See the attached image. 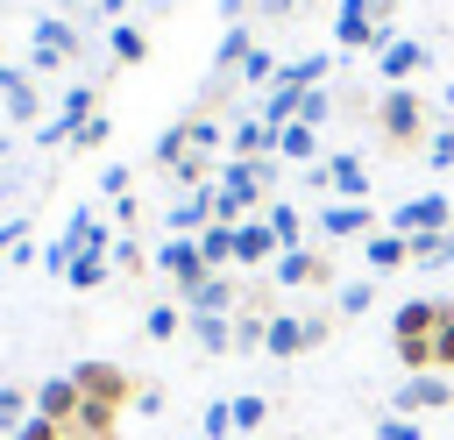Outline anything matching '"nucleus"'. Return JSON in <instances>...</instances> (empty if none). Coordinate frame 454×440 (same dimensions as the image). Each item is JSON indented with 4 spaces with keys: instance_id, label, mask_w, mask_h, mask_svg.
Returning <instances> with one entry per match:
<instances>
[{
    "instance_id": "nucleus-1",
    "label": "nucleus",
    "mask_w": 454,
    "mask_h": 440,
    "mask_svg": "<svg viewBox=\"0 0 454 440\" xmlns=\"http://www.w3.org/2000/svg\"><path fill=\"white\" fill-rule=\"evenodd\" d=\"M376 135L390 142V149H426V92H411V85H383V99H376Z\"/></svg>"
},
{
    "instance_id": "nucleus-2",
    "label": "nucleus",
    "mask_w": 454,
    "mask_h": 440,
    "mask_svg": "<svg viewBox=\"0 0 454 440\" xmlns=\"http://www.w3.org/2000/svg\"><path fill=\"white\" fill-rule=\"evenodd\" d=\"M447 312H454V298H404L390 312V348H433V334L447 326Z\"/></svg>"
},
{
    "instance_id": "nucleus-3",
    "label": "nucleus",
    "mask_w": 454,
    "mask_h": 440,
    "mask_svg": "<svg viewBox=\"0 0 454 440\" xmlns=\"http://www.w3.org/2000/svg\"><path fill=\"white\" fill-rule=\"evenodd\" d=\"M71 383H78V397H85V405H99V412H121V405H135V390H142L121 362H78V369H71Z\"/></svg>"
},
{
    "instance_id": "nucleus-4",
    "label": "nucleus",
    "mask_w": 454,
    "mask_h": 440,
    "mask_svg": "<svg viewBox=\"0 0 454 440\" xmlns=\"http://www.w3.org/2000/svg\"><path fill=\"white\" fill-rule=\"evenodd\" d=\"M333 43H340V50H369V57H383V50L397 43V28L376 21L369 0H340V7H333Z\"/></svg>"
},
{
    "instance_id": "nucleus-5",
    "label": "nucleus",
    "mask_w": 454,
    "mask_h": 440,
    "mask_svg": "<svg viewBox=\"0 0 454 440\" xmlns=\"http://www.w3.org/2000/svg\"><path fill=\"white\" fill-rule=\"evenodd\" d=\"M85 50V35L71 28V21H57V14H35L28 21V71H57V64H71Z\"/></svg>"
},
{
    "instance_id": "nucleus-6",
    "label": "nucleus",
    "mask_w": 454,
    "mask_h": 440,
    "mask_svg": "<svg viewBox=\"0 0 454 440\" xmlns=\"http://www.w3.org/2000/svg\"><path fill=\"white\" fill-rule=\"evenodd\" d=\"M312 227H319L326 241H369V234H376V206H369V199H326V206L312 213Z\"/></svg>"
},
{
    "instance_id": "nucleus-7",
    "label": "nucleus",
    "mask_w": 454,
    "mask_h": 440,
    "mask_svg": "<svg viewBox=\"0 0 454 440\" xmlns=\"http://www.w3.org/2000/svg\"><path fill=\"white\" fill-rule=\"evenodd\" d=\"M92 114H99V92H92V85H71V92H64V106H57V114L35 128V142H43V149H57V142H78V128H85Z\"/></svg>"
},
{
    "instance_id": "nucleus-8",
    "label": "nucleus",
    "mask_w": 454,
    "mask_h": 440,
    "mask_svg": "<svg viewBox=\"0 0 454 440\" xmlns=\"http://www.w3.org/2000/svg\"><path fill=\"white\" fill-rule=\"evenodd\" d=\"M390 227L411 241V234H447L454 227V199L447 192H419V199H404L397 213H390Z\"/></svg>"
},
{
    "instance_id": "nucleus-9",
    "label": "nucleus",
    "mask_w": 454,
    "mask_h": 440,
    "mask_svg": "<svg viewBox=\"0 0 454 440\" xmlns=\"http://www.w3.org/2000/svg\"><path fill=\"white\" fill-rule=\"evenodd\" d=\"M305 177H312V192H333V199H369V170H362V156H326V163H312Z\"/></svg>"
},
{
    "instance_id": "nucleus-10",
    "label": "nucleus",
    "mask_w": 454,
    "mask_h": 440,
    "mask_svg": "<svg viewBox=\"0 0 454 440\" xmlns=\"http://www.w3.org/2000/svg\"><path fill=\"white\" fill-rule=\"evenodd\" d=\"M404 419H419V412H440V405H454V383L440 376V369H419V376H404L397 383V397H390Z\"/></svg>"
},
{
    "instance_id": "nucleus-11",
    "label": "nucleus",
    "mask_w": 454,
    "mask_h": 440,
    "mask_svg": "<svg viewBox=\"0 0 454 440\" xmlns=\"http://www.w3.org/2000/svg\"><path fill=\"white\" fill-rule=\"evenodd\" d=\"M156 270H163V277H177V291H192L199 277H213V270H206V255H199V234H170V241L156 248Z\"/></svg>"
},
{
    "instance_id": "nucleus-12",
    "label": "nucleus",
    "mask_w": 454,
    "mask_h": 440,
    "mask_svg": "<svg viewBox=\"0 0 454 440\" xmlns=\"http://www.w3.org/2000/svg\"><path fill=\"white\" fill-rule=\"evenodd\" d=\"M284 248H277V234H270V220L262 213H248L241 227H234V263L241 270H262V263H277Z\"/></svg>"
},
{
    "instance_id": "nucleus-13",
    "label": "nucleus",
    "mask_w": 454,
    "mask_h": 440,
    "mask_svg": "<svg viewBox=\"0 0 454 440\" xmlns=\"http://www.w3.org/2000/svg\"><path fill=\"white\" fill-rule=\"evenodd\" d=\"M270 277L277 284H333V263H326V248H284L270 263Z\"/></svg>"
},
{
    "instance_id": "nucleus-14",
    "label": "nucleus",
    "mask_w": 454,
    "mask_h": 440,
    "mask_svg": "<svg viewBox=\"0 0 454 440\" xmlns=\"http://www.w3.org/2000/svg\"><path fill=\"white\" fill-rule=\"evenodd\" d=\"M241 291H248V284H241L234 270H213V277H199V284L184 291V305H192V312H234Z\"/></svg>"
},
{
    "instance_id": "nucleus-15",
    "label": "nucleus",
    "mask_w": 454,
    "mask_h": 440,
    "mask_svg": "<svg viewBox=\"0 0 454 440\" xmlns=\"http://www.w3.org/2000/svg\"><path fill=\"white\" fill-rule=\"evenodd\" d=\"M305 348H312V334H305V312H270V326H262V355L291 362V355H305Z\"/></svg>"
},
{
    "instance_id": "nucleus-16",
    "label": "nucleus",
    "mask_w": 454,
    "mask_h": 440,
    "mask_svg": "<svg viewBox=\"0 0 454 440\" xmlns=\"http://www.w3.org/2000/svg\"><path fill=\"white\" fill-rule=\"evenodd\" d=\"M0 99H7V121H21V128L43 114V92H35V78L21 64H0Z\"/></svg>"
},
{
    "instance_id": "nucleus-17",
    "label": "nucleus",
    "mask_w": 454,
    "mask_h": 440,
    "mask_svg": "<svg viewBox=\"0 0 454 440\" xmlns=\"http://www.w3.org/2000/svg\"><path fill=\"white\" fill-rule=\"evenodd\" d=\"M78 405H85V397H78V383H71V369H64V376H43V383H35V412H43V419H57V426H71V419H78Z\"/></svg>"
},
{
    "instance_id": "nucleus-18",
    "label": "nucleus",
    "mask_w": 454,
    "mask_h": 440,
    "mask_svg": "<svg viewBox=\"0 0 454 440\" xmlns=\"http://www.w3.org/2000/svg\"><path fill=\"white\" fill-rule=\"evenodd\" d=\"M433 57H426V43H411V35H397L383 57H376V78H390V85H404V78H419Z\"/></svg>"
},
{
    "instance_id": "nucleus-19",
    "label": "nucleus",
    "mask_w": 454,
    "mask_h": 440,
    "mask_svg": "<svg viewBox=\"0 0 454 440\" xmlns=\"http://www.w3.org/2000/svg\"><path fill=\"white\" fill-rule=\"evenodd\" d=\"M227 149H234V156H277V128L248 114V121H234V128H227Z\"/></svg>"
},
{
    "instance_id": "nucleus-20",
    "label": "nucleus",
    "mask_w": 454,
    "mask_h": 440,
    "mask_svg": "<svg viewBox=\"0 0 454 440\" xmlns=\"http://www.w3.org/2000/svg\"><path fill=\"white\" fill-rule=\"evenodd\" d=\"M362 255H369V270H404V263H411V241H404L397 227H376V234L362 241Z\"/></svg>"
},
{
    "instance_id": "nucleus-21",
    "label": "nucleus",
    "mask_w": 454,
    "mask_h": 440,
    "mask_svg": "<svg viewBox=\"0 0 454 440\" xmlns=\"http://www.w3.org/2000/svg\"><path fill=\"white\" fill-rule=\"evenodd\" d=\"M277 156H284V163H319V128H312V121L277 128Z\"/></svg>"
},
{
    "instance_id": "nucleus-22",
    "label": "nucleus",
    "mask_w": 454,
    "mask_h": 440,
    "mask_svg": "<svg viewBox=\"0 0 454 440\" xmlns=\"http://www.w3.org/2000/svg\"><path fill=\"white\" fill-rule=\"evenodd\" d=\"M199 227H213V185L206 192H184L170 206V234H199Z\"/></svg>"
},
{
    "instance_id": "nucleus-23",
    "label": "nucleus",
    "mask_w": 454,
    "mask_h": 440,
    "mask_svg": "<svg viewBox=\"0 0 454 440\" xmlns=\"http://www.w3.org/2000/svg\"><path fill=\"white\" fill-rule=\"evenodd\" d=\"M192 149H199V135H192V114H184V121H170V128L156 135V163H163V170H177Z\"/></svg>"
},
{
    "instance_id": "nucleus-24",
    "label": "nucleus",
    "mask_w": 454,
    "mask_h": 440,
    "mask_svg": "<svg viewBox=\"0 0 454 440\" xmlns=\"http://www.w3.org/2000/svg\"><path fill=\"white\" fill-rule=\"evenodd\" d=\"M192 341H199L206 355H227V348H234V319H227V312H192Z\"/></svg>"
},
{
    "instance_id": "nucleus-25",
    "label": "nucleus",
    "mask_w": 454,
    "mask_h": 440,
    "mask_svg": "<svg viewBox=\"0 0 454 440\" xmlns=\"http://www.w3.org/2000/svg\"><path fill=\"white\" fill-rule=\"evenodd\" d=\"M121 412H99V405H78V419L64 426V440H121V426H114Z\"/></svg>"
},
{
    "instance_id": "nucleus-26",
    "label": "nucleus",
    "mask_w": 454,
    "mask_h": 440,
    "mask_svg": "<svg viewBox=\"0 0 454 440\" xmlns=\"http://www.w3.org/2000/svg\"><path fill=\"white\" fill-rule=\"evenodd\" d=\"M199 255H206V270H234V227L227 220L199 227Z\"/></svg>"
},
{
    "instance_id": "nucleus-27",
    "label": "nucleus",
    "mask_w": 454,
    "mask_h": 440,
    "mask_svg": "<svg viewBox=\"0 0 454 440\" xmlns=\"http://www.w3.org/2000/svg\"><path fill=\"white\" fill-rule=\"evenodd\" d=\"M411 263L419 270H454V227L447 234H411Z\"/></svg>"
},
{
    "instance_id": "nucleus-28",
    "label": "nucleus",
    "mask_w": 454,
    "mask_h": 440,
    "mask_svg": "<svg viewBox=\"0 0 454 440\" xmlns=\"http://www.w3.org/2000/svg\"><path fill=\"white\" fill-rule=\"evenodd\" d=\"M369 305H376V284H369V277H355V284L333 291V319H362Z\"/></svg>"
},
{
    "instance_id": "nucleus-29",
    "label": "nucleus",
    "mask_w": 454,
    "mask_h": 440,
    "mask_svg": "<svg viewBox=\"0 0 454 440\" xmlns=\"http://www.w3.org/2000/svg\"><path fill=\"white\" fill-rule=\"evenodd\" d=\"M106 43H114V64H142V57H149V35H142L135 21H114Z\"/></svg>"
},
{
    "instance_id": "nucleus-30",
    "label": "nucleus",
    "mask_w": 454,
    "mask_h": 440,
    "mask_svg": "<svg viewBox=\"0 0 454 440\" xmlns=\"http://www.w3.org/2000/svg\"><path fill=\"white\" fill-rule=\"evenodd\" d=\"M262 220H270V234H277V248H305V220H298V206H270Z\"/></svg>"
},
{
    "instance_id": "nucleus-31",
    "label": "nucleus",
    "mask_w": 454,
    "mask_h": 440,
    "mask_svg": "<svg viewBox=\"0 0 454 440\" xmlns=\"http://www.w3.org/2000/svg\"><path fill=\"white\" fill-rule=\"evenodd\" d=\"M28 412H35V390H14V383H7V390H0V440H14V426H21Z\"/></svg>"
},
{
    "instance_id": "nucleus-32",
    "label": "nucleus",
    "mask_w": 454,
    "mask_h": 440,
    "mask_svg": "<svg viewBox=\"0 0 454 440\" xmlns=\"http://www.w3.org/2000/svg\"><path fill=\"white\" fill-rule=\"evenodd\" d=\"M277 71H284V64H277V57H270V50L255 43V50H248V64H241V85H255V92H270V85H277Z\"/></svg>"
},
{
    "instance_id": "nucleus-33",
    "label": "nucleus",
    "mask_w": 454,
    "mask_h": 440,
    "mask_svg": "<svg viewBox=\"0 0 454 440\" xmlns=\"http://www.w3.org/2000/svg\"><path fill=\"white\" fill-rule=\"evenodd\" d=\"M106 270H114V255H78L64 284H78V291H99V284H106Z\"/></svg>"
},
{
    "instance_id": "nucleus-34",
    "label": "nucleus",
    "mask_w": 454,
    "mask_h": 440,
    "mask_svg": "<svg viewBox=\"0 0 454 440\" xmlns=\"http://www.w3.org/2000/svg\"><path fill=\"white\" fill-rule=\"evenodd\" d=\"M177 326H184V312H177V305H149V312H142V334H149V341H170Z\"/></svg>"
},
{
    "instance_id": "nucleus-35",
    "label": "nucleus",
    "mask_w": 454,
    "mask_h": 440,
    "mask_svg": "<svg viewBox=\"0 0 454 440\" xmlns=\"http://www.w3.org/2000/svg\"><path fill=\"white\" fill-rule=\"evenodd\" d=\"M426 170H454V128H433L426 135Z\"/></svg>"
},
{
    "instance_id": "nucleus-36",
    "label": "nucleus",
    "mask_w": 454,
    "mask_h": 440,
    "mask_svg": "<svg viewBox=\"0 0 454 440\" xmlns=\"http://www.w3.org/2000/svg\"><path fill=\"white\" fill-rule=\"evenodd\" d=\"M326 114H333V92H326V85H312V92L298 99V121H312V128H319Z\"/></svg>"
},
{
    "instance_id": "nucleus-37",
    "label": "nucleus",
    "mask_w": 454,
    "mask_h": 440,
    "mask_svg": "<svg viewBox=\"0 0 454 440\" xmlns=\"http://www.w3.org/2000/svg\"><path fill=\"white\" fill-rule=\"evenodd\" d=\"M262 326H270V312H241L234 319V348H262Z\"/></svg>"
},
{
    "instance_id": "nucleus-38",
    "label": "nucleus",
    "mask_w": 454,
    "mask_h": 440,
    "mask_svg": "<svg viewBox=\"0 0 454 440\" xmlns=\"http://www.w3.org/2000/svg\"><path fill=\"white\" fill-rule=\"evenodd\" d=\"M376 433H383V440H426V426H419V419H404V412L376 419Z\"/></svg>"
},
{
    "instance_id": "nucleus-39",
    "label": "nucleus",
    "mask_w": 454,
    "mask_h": 440,
    "mask_svg": "<svg viewBox=\"0 0 454 440\" xmlns=\"http://www.w3.org/2000/svg\"><path fill=\"white\" fill-rule=\"evenodd\" d=\"M14 440H64V426H57V419H43V412H28V419L14 426Z\"/></svg>"
},
{
    "instance_id": "nucleus-40",
    "label": "nucleus",
    "mask_w": 454,
    "mask_h": 440,
    "mask_svg": "<svg viewBox=\"0 0 454 440\" xmlns=\"http://www.w3.org/2000/svg\"><path fill=\"white\" fill-rule=\"evenodd\" d=\"M433 369H440V376H454V312H447V326L433 334Z\"/></svg>"
},
{
    "instance_id": "nucleus-41",
    "label": "nucleus",
    "mask_w": 454,
    "mask_h": 440,
    "mask_svg": "<svg viewBox=\"0 0 454 440\" xmlns=\"http://www.w3.org/2000/svg\"><path fill=\"white\" fill-rule=\"evenodd\" d=\"M262 419H270V405H262V397H234V426H241V433H255Z\"/></svg>"
},
{
    "instance_id": "nucleus-42",
    "label": "nucleus",
    "mask_w": 454,
    "mask_h": 440,
    "mask_svg": "<svg viewBox=\"0 0 454 440\" xmlns=\"http://www.w3.org/2000/svg\"><path fill=\"white\" fill-rule=\"evenodd\" d=\"M199 426H206V440H227V433H234V405H206Z\"/></svg>"
},
{
    "instance_id": "nucleus-43",
    "label": "nucleus",
    "mask_w": 454,
    "mask_h": 440,
    "mask_svg": "<svg viewBox=\"0 0 454 440\" xmlns=\"http://www.w3.org/2000/svg\"><path fill=\"white\" fill-rule=\"evenodd\" d=\"M106 135H114V121H106V114H92V121H85V128H78V149H99V142H106Z\"/></svg>"
},
{
    "instance_id": "nucleus-44",
    "label": "nucleus",
    "mask_w": 454,
    "mask_h": 440,
    "mask_svg": "<svg viewBox=\"0 0 454 440\" xmlns=\"http://www.w3.org/2000/svg\"><path fill=\"white\" fill-rule=\"evenodd\" d=\"M106 255H114V270H142V241H135V234H128V241H114Z\"/></svg>"
},
{
    "instance_id": "nucleus-45",
    "label": "nucleus",
    "mask_w": 454,
    "mask_h": 440,
    "mask_svg": "<svg viewBox=\"0 0 454 440\" xmlns=\"http://www.w3.org/2000/svg\"><path fill=\"white\" fill-rule=\"evenodd\" d=\"M99 192H114V199H128V163H106V170H99Z\"/></svg>"
},
{
    "instance_id": "nucleus-46",
    "label": "nucleus",
    "mask_w": 454,
    "mask_h": 440,
    "mask_svg": "<svg viewBox=\"0 0 454 440\" xmlns=\"http://www.w3.org/2000/svg\"><path fill=\"white\" fill-rule=\"evenodd\" d=\"M28 241V220H0V255H14Z\"/></svg>"
},
{
    "instance_id": "nucleus-47",
    "label": "nucleus",
    "mask_w": 454,
    "mask_h": 440,
    "mask_svg": "<svg viewBox=\"0 0 454 440\" xmlns=\"http://www.w3.org/2000/svg\"><path fill=\"white\" fill-rule=\"evenodd\" d=\"M305 334H312V348H319V341L333 334V312H305Z\"/></svg>"
},
{
    "instance_id": "nucleus-48",
    "label": "nucleus",
    "mask_w": 454,
    "mask_h": 440,
    "mask_svg": "<svg viewBox=\"0 0 454 440\" xmlns=\"http://www.w3.org/2000/svg\"><path fill=\"white\" fill-rule=\"evenodd\" d=\"M305 0H255V14H270V21H284V14H298Z\"/></svg>"
},
{
    "instance_id": "nucleus-49",
    "label": "nucleus",
    "mask_w": 454,
    "mask_h": 440,
    "mask_svg": "<svg viewBox=\"0 0 454 440\" xmlns=\"http://www.w3.org/2000/svg\"><path fill=\"white\" fill-rule=\"evenodd\" d=\"M220 14H227V21H241V14H248V0H220Z\"/></svg>"
},
{
    "instance_id": "nucleus-50",
    "label": "nucleus",
    "mask_w": 454,
    "mask_h": 440,
    "mask_svg": "<svg viewBox=\"0 0 454 440\" xmlns=\"http://www.w3.org/2000/svg\"><path fill=\"white\" fill-rule=\"evenodd\" d=\"M92 7H99V14H121V7H128V0H92Z\"/></svg>"
}]
</instances>
